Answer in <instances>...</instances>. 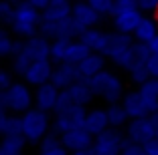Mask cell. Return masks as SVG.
I'll return each instance as SVG.
<instances>
[{
    "label": "cell",
    "mask_w": 158,
    "mask_h": 155,
    "mask_svg": "<svg viewBox=\"0 0 158 155\" xmlns=\"http://www.w3.org/2000/svg\"><path fill=\"white\" fill-rule=\"evenodd\" d=\"M41 10L33 6L28 0H23L19 4H14V16L10 22V30L14 37L19 38H28L39 34V26H41Z\"/></svg>",
    "instance_id": "6da1fadb"
},
{
    "label": "cell",
    "mask_w": 158,
    "mask_h": 155,
    "mask_svg": "<svg viewBox=\"0 0 158 155\" xmlns=\"http://www.w3.org/2000/svg\"><path fill=\"white\" fill-rule=\"evenodd\" d=\"M23 121V137L27 139L28 145H39L43 141V137L53 129V119L51 113L39 109V107H31L20 115Z\"/></svg>",
    "instance_id": "7a4b0ae2"
},
{
    "label": "cell",
    "mask_w": 158,
    "mask_h": 155,
    "mask_svg": "<svg viewBox=\"0 0 158 155\" xmlns=\"http://www.w3.org/2000/svg\"><path fill=\"white\" fill-rule=\"evenodd\" d=\"M134 37L124 32H107V45L103 50V56L112 60L116 67L128 68L134 63Z\"/></svg>",
    "instance_id": "3957f363"
},
{
    "label": "cell",
    "mask_w": 158,
    "mask_h": 155,
    "mask_svg": "<svg viewBox=\"0 0 158 155\" xmlns=\"http://www.w3.org/2000/svg\"><path fill=\"white\" fill-rule=\"evenodd\" d=\"M87 81H89V85H91L93 95L102 97L107 105H110V103H120L126 95L122 79L118 77L116 73H112V71H106V68H103L102 73H98L95 77L87 79Z\"/></svg>",
    "instance_id": "277c9868"
},
{
    "label": "cell",
    "mask_w": 158,
    "mask_h": 155,
    "mask_svg": "<svg viewBox=\"0 0 158 155\" xmlns=\"http://www.w3.org/2000/svg\"><path fill=\"white\" fill-rule=\"evenodd\" d=\"M2 105L12 115H23L35 107V93L31 91V85L24 81H14L12 87L2 93Z\"/></svg>",
    "instance_id": "5b68a950"
},
{
    "label": "cell",
    "mask_w": 158,
    "mask_h": 155,
    "mask_svg": "<svg viewBox=\"0 0 158 155\" xmlns=\"http://www.w3.org/2000/svg\"><path fill=\"white\" fill-rule=\"evenodd\" d=\"M71 10H73V2H57L53 0L51 4L47 6L41 14V26H39V32L47 38H55L57 28L65 18L71 16Z\"/></svg>",
    "instance_id": "8992f818"
},
{
    "label": "cell",
    "mask_w": 158,
    "mask_h": 155,
    "mask_svg": "<svg viewBox=\"0 0 158 155\" xmlns=\"http://www.w3.org/2000/svg\"><path fill=\"white\" fill-rule=\"evenodd\" d=\"M126 141H128L126 133H122L120 129L110 127L103 133L95 135L89 151H91V155H120V151H122Z\"/></svg>",
    "instance_id": "52a82bcc"
},
{
    "label": "cell",
    "mask_w": 158,
    "mask_h": 155,
    "mask_svg": "<svg viewBox=\"0 0 158 155\" xmlns=\"http://www.w3.org/2000/svg\"><path fill=\"white\" fill-rule=\"evenodd\" d=\"M85 115H87V107H81V105H71L69 109L59 111L53 117V131L57 135H61L69 129L85 127Z\"/></svg>",
    "instance_id": "ba28073f"
},
{
    "label": "cell",
    "mask_w": 158,
    "mask_h": 155,
    "mask_svg": "<svg viewBox=\"0 0 158 155\" xmlns=\"http://www.w3.org/2000/svg\"><path fill=\"white\" fill-rule=\"evenodd\" d=\"M126 137L132 143H140V145H146L148 141H152L156 137V125H154L152 115L140 117V119H130V123L126 125Z\"/></svg>",
    "instance_id": "9c48e42d"
},
{
    "label": "cell",
    "mask_w": 158,
    "mask_h": 155,
    "mask_svg": "<svg viewBox=\"0 0 158 155\" xmlns=\"http://www.w3.org/2000/svg\"><path fill=\"white\" fill-rule=\"evenodd\" d=\"M53 68H55V63H53L51 59L35 60V63H31L28 68L24 71L23 81L28 83L31 87H41V85H45V83H51Z\"/></svg>",
    "instance_id": "30bf717a"
},
{
    "label": "cell",
    "mask_w": 158,
    "mask_h": 155,
    "mask_svg": "<svg viewBox=\"0 0 158 155\" xmlns=\"http://www.w3.org/2000/svg\"><path fill=\"white\" fill-rule=\"evenodd\" d=\"M59 95H61L59 87H55L53 83H45V85L37 87V91H35V107L47 111V113H55Z\"/></svg>",
    "instance_id": "8fae6325"
},
{
    "label": "cell",
    "mask_w": 158,
    "mask_h": 155,
    "mask_svg": "<svg viewBox=\"0 0 158 155\" xmlns=\"http://www.w3.org/2000/svg\"><path fill=\"white\" fill-rule=\"evenodd\" d=\"M61 143L67 147L69 151H77V149H87L91 147L93 139L95 137L87 131L85 127H75V129H69V131L61 133Z\"/></svg>",
    "instance_id": "7c38bea8"
},
{
    "label": "cell",
    "mask_w": 158,
    "mask_h": 155,
    "mask_svg": "<svg viewBox=\"0 0 158 155\" xmlns=\"http://www.w3.org/2000/svg\"><path fill=\"white\" fill-rule=\"evenodd\" d=\"M79 79H81V75H79L77 64H71V63H59V64H55V68H53L51 83L55 85V87H59L61 91H63V89H69L73 83H77V81H79Z\"/></svg>",
    "instance_id": "4fadbf2b"
},
{
    "label": "cell",
    "mask_w": 158,
    "mask_h": 155,
    "mask_svg": "<svg viewBox=\"0 0 158 155\" xmlns=\"http://www.w3.org/2000/svg\"><path fill=\"white\" fill-rule=\"evenodd\" d=\"M71 16L75 18V22H77L79 26H83V28H93L102 20V16L93 10V6L89 4L87 0H73Z\"/></svg>",
    "instance_id": "5bb4252c"
},
{
    "label": "cell",
    "mask_w": 158,
    "mask_h": 155,
    "mask_svg": "<svg viewBox=\"0 0 158 155\" xmlns=\"http://www.w3.org/2000/svg\"><path fill=\"white\" fill-rule=\"evenodd\" d=\"M140 20H142V10L140 8H130V10H124V12H118L112 16L114 28L118 32H124V34H134Z\"/></svg>",
    "instance_id": "9a60e30c"
},
{
    "label": "cell",
    "mask_w": 158,
    "mask_h": 155,
    "mask_svg": "<svg viewBox=\"0 0 158 155\" xmlns=\"http://www.w3.org/2000/svg\"><path fill=\"white\" fill-rule=\"evenodd\" d=\"M85 129L91 133L93 137L103 133L106 129H110V119H107V111L102 107H95V109H89L85 115Z\"/></svg>",
    "instance_id": "2e32d148"
},
{
    "label": "cell",
    "mask_w": 158,
    "mask_h": 155,
    "mask_svg": "<svg viewBox=\"0 0 158 155\" xmlns=\"http://www.w3.org/2000/svg\"><path fill=\"white\" fill-rule=\"evenodd\" d=\"M122 105H124L126 113L130 115V119H140V117H148V107H146V103L142 101V95H140V91H130L126 93L124 99L120 101Z\"/></svg>",
    "instance_id": "e0dca14e"
},
{
    "label": "cell",
    "mask_w": 158,
    "mask_h": 155,
    "mask_svg": "<svg viewBox=\"0 0 158 155\" xmlns=\"http://www.w3.org/2000/svg\"><path fill=\"white\" fill-rule=\"evenodd\" d=\"M79 41L89 48V52H102L103 55L106 45H107V32L99 30V28H95V26L85 28V30L79 34Z\"/></svg>",
    "instance_id": "ac0fdd59"
},
{
    "label": "cell",
    "mask_w": 158,
    "mask_h": 155,
    "mask_svg": "<svg viewBox=\"0 0 158 155\" xmlns=\"http://www.w3.org/2000/svg\"><path fill=\"white\" fill-rule=\"evenodd\" d=\"M106 60L107 59L102 55V52H89V55L77 64L81 79H91L98 73H102L103 68H106Z\"/></svg>",
    "instance_id": "d6986e66"
},
{
    "label": "cell",
    "mask_w": 158,
    "mask_h": 155,
    "mask_svg": "<svg viewBox=\"0 0 158 155\" xmlns=\"http://www.w3.org/2000/svg\"><path fill=\"white\" fill-rule=\"evenodd\" d=\"M67 93H69L73 105H81V107H87L89 103H91V99L95 97L87 79H79L77 83H73V85L67 89Z\"/></svg>",
    "instance_id": "ffe728a7"
},
{
    "label": "cell",
    "mask_w": 158,
    "mask_h": 155,
    "mask_svg": "<svg viewBox=\"0 0 158 155\" xmlns=\"http://www.w3.org/2000/svg\"><path fill=\"white\" fill-rule=\"evenodd\" d=\"M37 155H69V149L61 143V137L51 129V131L43 137V141L39 143V153Z\"/></svg>",
    "instance_id": "44dd1931"
},
{
    "label": "cell",
    "mask_w": 158,
    "mask_h": 155,
    "mask_svg": "<svg viewBox=\"0 0 158 155\" xmlns=\"http://www.w3.org/2000/svg\"><path fill=\"white\" fill-rule=\"evenodd\" d=\"M140 95H142V101L146 103L148 107V113L150 115H156L158 113V85H156V79H148L146 83H142L138 87Z\"/></svg>",
    "instance_id": "7402d4cb"
},
{
    "label": "cell",
    "mask_w": 158,
    "mask_h": 155,
    "mask_svg": "<svg viewBox=\"0 0 158 155\" xmlns=\"http://www.w3.org/2000/svg\"><path fill=\"white\" fill-rule=\"evenodd\" d=\"M10 26L6 24H0V60L12 59V55L16 52V46L19 41L12 37V30H8Z\"/></svg>",
    "instance_id": "603a6c76"
},
{
    "label": "cell",
    "mask_w": 158,
    "mask_h": 155,
    "mask_svg": "<svg viewBox=\"0 0 158 155\" xmlns=\"http://www.w3.org/2000/svg\"><path fill=\"white\" fill-rule=\"evenodd\" d=\"M27 139L23 135H6L0 137V155H23Z\"/></svg>",
    "instance_id": "cb8c5ba5"
},
{
    "label": "cell",
    "mask_w": 158,
    "mask_h": 155,
    "mask_svg": "<svg viewBox=\"0 0 158 155\" xmlns=\"http://www.w3.org/2000/svg\"><path fill=\"white\" fill-rule=\"evenodd\" d=\"M156 34H158L156 20L148 18V16H142V20L138 22V26H136V30H134V41H138V42H150Z\"/></svg>",
    "instance_id": "d4e9b609"
},
{
    "label": "cell",
    "mask_w": 158,
    "mask_h": 155,
    "mask_svg": "<svg viewBox=\"0 0 158 155\" xmlns=\"http://www.w3.org/2000/svg\"><path fill=\"white\" fill-rule=\"evenodd\" d=\"M106 111H107V119H110V127L120 129V127L130 123V115L126 113L122 103H110V105L106 107Z\"/></svg>",
    "instance_id": "484cf974"
},
{
    "label": "cell",
    "mask_w": 158,
    "mask_h": 155,
    "mask_svg": "<svg viewBox=\"0 0 158 155\" xmlns=\"http://www.w3.org/2000/svg\"><path fill=\"white\" fill-rule=\"evenodd\" d=\"M83 30H85V28H83V26H79V24L75 22L73 16H69V18H65L63 22L59 24L55 38H65V41H77L79 34H81Z\"/></svg>",
    "instance_id": "4316f807"
},
{
    "label": "cell",
    "mask_w": 158,
    "mask_h": 155,
    "mask_svg": "<svg viewBox=\"0 0 158 155\" xmlns=\"http://www.w3.org/2000/svg\"><path fill=\"white\" fill-rule=\"evenodd\" d=\"M89 55V48L83 45V42L79 41H69L67 45V50H65V60L63 63H71V64H79L85 56Z\"/></svg>",
    "instance_id": "83f0119b"
},
{
    "label": "cell",
    "mask_w": 158,
    "mask_h": 155,
    "mask_svg": "<svg viewBox=\"0 0 158 155\" xmlns=\"http://www.w3.org/2000/svg\"><path fill=\"white\" fill-rule=\"evenodd\" d=\"M126 71H128L130 79L136 83V85H142V83H146L150 79V73H148V68H146V63H142V60H134Z\"/></svg>",
    "instance_id": "f1b7e54d"
},
{
    "label": "cell",
    "mask_w": 158,
    "mask_h": 155,
    "mask_svg": "<svg viewBox=\"0 0 158 155\" xmlns=\"http://www.w3.org/2000/svg\"><path fill=\"white\" fill-rule=\"evenodd\" d=\"M67 45H69V41H65V38H53L51 41V60L55 64H59V63L65 60Z\"/></svg>",
    "instance_id": "f546056e"
},
{
    "label": "cell",
    "mask_w": 158,
    "mask_h": 155,
    "mask_svg": "<svg viewBox=\"0 0 158 155\" xmlns=\"http://www.w3.org/2000/svg\"><path fill=\"white\" fill-rule=\"evenodd\" d=\"M93 6V10L99 16H114V8H116V0H87Z\"/></svg>",
    "instance_id": "4dcf8cb0"
},
{
    "label": "cell",
    "mask_w": 158,
    "mask_h": 155,
    "mask_svg": "<svg viewBox=\"0 0 158 155\" xmlns=\"http://www.w3.org/2000/svg\"><path fill=\"white\" fill-rule=\"evenodd\" d=\"M23 135V121H20V115H12L10 113L8 117V123H6V129H4V135Z\"/></svg>",
    "instance_id": "1f68e13d"
},
{
    "label": "cell",
    "mask_w": 158,
    "mask_h": 155,
    "mask_svg": "<svg viewBox=\"0 0 158 155\" xmlns=\"http://www.w3.org/2000/svg\"><path fill=\"white\" fill-rule=\"evenodd\" d=\"M12 16H14V4L8 0H0V24L10 26Z\"/></svg>",
    "instance_id": "d6a6232c"
},
{
    "label": "cell",
    "mask_w": 158,
    "mask_h": 155,
    "mask_svg": "<svg viewBox=\"0 0 158 155\" xmlns=\"http://www.w3.org/2000/svg\"><path fill=\"white\" fill-rule=\"evenodd\" d=\"M152 56V50H150L148 42H134V60H142V63H146V60Z\"/></svg>",
    "instance_id": "836d02e7"
},
{
    "label": "cell",
    "mask_w": 158,
    "mask_h": 155,
    "mask_svg": "<svg viewBox=\"0 0 158 155\" xmlns=\"http://www.w3.org/2000/svg\"><path fill=\"white\" fill-rule=\"evenodd\" d=\"M12 68H6V67H0V93L8 91L14 83V77H12Z\"/></svg>",
    "instance_id": "e575fe53"
},
{
    "label": "cell",
    "mask_w": 158,
    "mask_h": 155,
    "mask_svg": "<svg viewBox=\"0 0 158 155\" xmlns=\"http://www.w3.org/2000/svg\"><path fill=\"white\" fill-rule=\"evenodd\" d=\"M120 155H148L144 149V145H140V143H132L130 139L124 143V147H122Z\"/></svg>",
    "instance_id": "d590c367"
},
{
    "label": "cell",
    "mask_w": 158,
    "mask_h": 155,
    "mask_svg": "<svg viewBox=\"0 0 158 155\" xmlns=\"http://www.w3.org/2000/svg\"><path fill=\"white\" fill-rule=\"evenodd\" d=\"M130 8H138V2H136V0H116V8H114V14L124 12V10H130Z\"/></svg>",
    "instance_id": "8d00e7d4"
},
{
    "label": "cell",
    "mask_w": 158,
    "mask_h": 155,
    "mask_svg": "<svg viewBox=\"0 0 158 155\" xmlns=\"http://www.w3.org/2000/svg\"><path fill=\"white\" fill-rule=\"evenodd\" d=\"M142 12H158V0H136Z\"/></svg>",
    "instance_id": "74e56055"
},
{
    "label": "cell",
    "mask_w": 158,
    "mask_h": 155,
    "mask_svg": "<svg viewBox=\"0 0 158 155\" xmlns=\"http://www.w3.org/2000/svg\"><path fill=\"white\" fill-rule=\"evenodd\" d=\"M146 68L150 73V79H158V55H152L146 60Z\"/></svg>",
    "instance_id": "f35d334b"
},
{
    "label": "cell",
    "mask_w": 158,
    "mask_h": 155,
    "mask_svg": "<svg viewBox=\"0 0 158 155\" xmlns=\"http://www.w3.org/2000/svg\"><path fill=\"white\" fill-rule=\"evenodd\" d=\"M8 117L10 113L6 109H0V137L4 135V129H6V123H8Z\"/></svg>",
    "instance_id": "ab89813d"
},
{
    "label": "cell",
    "mask_w": 158,
    "mask_h": 155,
    "mask_svg": "<svg viewBox=\"0 0 158 155\" xmlns=\"http://www.w3.org/2000/svg\"><path fill=\"white\" fill-rule=\"evenodd\" d=\"M144 149H146V153H148V155H158V137H154L152 141L146 143Z\"/></svg>",
    "instance_id": "60d3db41"
},
{
    "label": "cell",
    "mask_w": 158,
    "mask_h": 155,
    "mask_svg": "<svg viewBox=\"0 0 158 155\" xmlns=\"http://www.w3.org/2000/svg\"><path fill=\"white\" fill-rule=\"evenodd\" d=\"M28 2H31L33 6H37V8H39V10L43 12V10H45L47 6H49V4L53 2V0H28Z\"/></svg>",
    "instance_id": "b9f144b4"
},
{
    "label": "cell",
    "mask_w": 158,
    "mask_h": 155,
    "mask_svg": "<svg viewBox=\"0 0 158 155\" xmlns=\"http://www.w3.org/2000/svg\"><path fill=\"white\" fill-rule=\"evenodd\" d=\"M148 46H150V50H152V55H158V34L148 42Z\"/></svg>",
    "instance_id": "7bdbcfd3"
},
{
    "label": "cell",
    "mask_w": 158,
    "mask_h": 155,
    "mask_svg": "<svg viewBox=\"0 0 158 155\" xmlns=\"http://www.w3.org/2000/svg\"><path fill=\"white\" fill-rule=\"evenodd\" d=\"M69 155H91V151H89V147H87V149H77V151H69Z\"/></svg>",
    "instance_id": "ee69618b"
},
{
    "label": "cell",
    "mask_w": 158,
    "mask_h": 155,
    "mask_svg": "<svg viewBox=\"0 0 158 155\" xmlns=\"http://www.w3.org/2000/svg\"><path fill=\"white\" fill-rule=\"evenodd\" d=\"M152 119H154V125H156V137H158V113L152 115Z\"/></svg>",
    "instance_id": "f6af8a7d"
},
{
    "label": "cell",
    "mask_w": 158,
    "mask_h": 155,
    "mask_svg": "<svg viewBox=\"0 0 158 155\" xmlns=\"http://www.w3.org/2000/svg\"><path fill=\"white\" fill-rule=\"evenodd\" d=\"M8 2H12V4H19V2H23V0H8Z\"/></svg>",
    "instance_id": "bcb514c9"
},
{
    "label": "cell",
    "mask_w": 158,
    "mask_h": 155,
    "mask_svg": "<svg viewBox=\"0 0 158 155\" xmlns=\"http://www.w3.org/2000/svg\"><path fill=\"white\" fill-rule=\"evenodd\" d=\"M0 109H4V105H2V93H0Z\"/></svg>",
    "instance_id": "7dc6e473"
},
{
    "label": "cell",
    "mask_w": 158,
    "mask_h": 155,
    "mask_svg": "<svg viewBox=\"0 0 158 155\" xmlns=\"http://www.w3.org/2000/svg\"><path fill=\"white\" fill-rule=\"evenodd\" d=\"M57 2H73V0H57Z\"/></svg>",
    "instance_id": "c3c4849f"
},
{
    "label": "cell",
    "mask_w": 158,
    "mask_h": 155,
    "mask_svg": "<svg viewBox=\"0 0 158 155\" xmlns=\"http://www.w3.org/2000/svg\"><path fill=\"white\" fill-rule=\"evenodd\" d=\"M156 85H158V79H156Z\"/></svg>",
    "instance_id": "681fc988"
}]
</instances>
